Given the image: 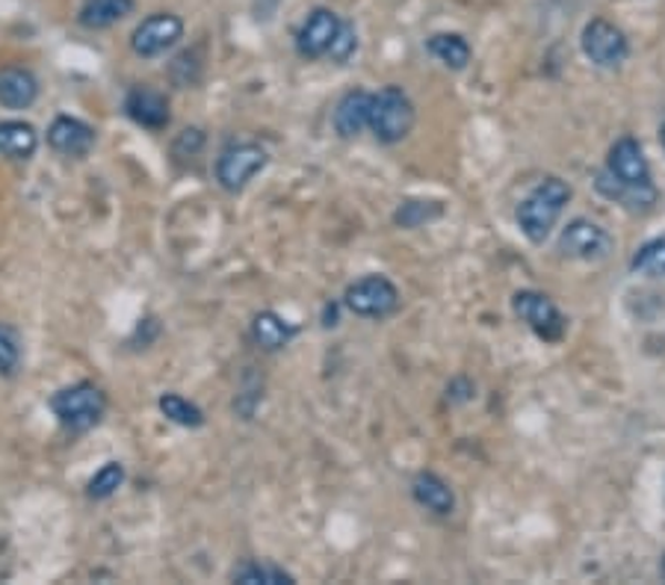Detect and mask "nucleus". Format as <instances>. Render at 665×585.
Returning a JSON list of instances; mask_svg holds the SVG:
<instances>
[{
  "label": "nucleus",
  "instance_id": "nucleus-22",
  "mask_svg": "<svg viewBox=\"0 0 665 585\" xmlns=\"http://www.w3.org/2000/svg\"><path fill=\"white\" fill-rule=\"evenodd\" d=\"M630 270L636 275H651V279H665V237L647 240L630 261Z\"/></svg>",
  "mask_w": 665,
  "mask_h": 585
},
{
  "label": "nucleus",
  "instance_id": "nucleus-7",
  "mask_svg": "<svg viewBox=\"0 0 665 585\" xmlns=\"http://www.w3.org/2000/svg\"><path fill=\"white\" fill-rule=\"evenodd\" d=\"M512 311L544 343H559L565 337V316L539 290H518L512 296Z\"/></svg>",
  "mask_w": 665,
  "mask_h": 585
},
{
  "label": "nucleus",
  "instance_id": "nucleus-23",
  "mask_svg": "<svg viewBox=\"0 0 665 585\" xmlns=\"http://www.w3.org/2000/svg\"><path fill=\"white\" fill-rule=\"evenodd\" d=\"M444 213V205L440 201H423V199H408L403 201L394 213V222L399 228H420L432 219H438Z\"/></svg>",
  "mask_w": 665,
  "mask_h": 585
},
{
  "label": "nucleus",
  "instance_id": "nucleus-1",
  "mask_svg": "<svg viewBox=\"0 0 665 585\" xmlns=\"http://www.w3.org/2000/svg\"><path fill=\"white\" fill-rule=\"evenodd\" d=\"M594 187L610 201H619L630 210H647L656 201V187L651 180V166L642 145L633 136H621L610 148L606 169L594 178Z\"/></svg>",
  "mask_w": 665,
  "mask_h": 585
},
{
  "label": "nucleus",
  "instance_id": "nucleus-20",
  "mask_svg": "<svg viewBox=\"0 0 665 585\" xmlns=\"http://www.w3.org/2000/svg\"><path fill=\"white\" fill-rule=\"evenodd\" d=\"M426 48H429V54L435 56V60H440V63L447 65V69H453V72L468 69L470 45L468 39L459 36V33H435V36H429Z\"/></svg>",
  "mask_w": 665,
  "mask_h": 585
},
{
  "label": "nucleus",
  "instance_id": "nucleus-10",
  "mask_svg": "<svg viewBox=\"0 0 665 585\" xmlns=\"http://www.w3.org/2000/svg\"><path fill=\"white\" fill-rule=\"evenodd\" d=\"M184 36V21L172 12H154L148 19L134 30L131 36V48H134L139 56H160L166 54L169 48L178 45V39Z\"/></svg>",
  "mask_w": 665,
  "mask_h": 585
},
{
  "label": "nucleus",
  "instance_id": "nucleus-21",
  "mask_svg": "<svg viewBox=\"0 0 665 585\" xmlns=\"http://www.w3.org/2000/svg\"><path fill=\"white\" fill-rule=\"evenodd\" d=\"M157 406H160L166 420L184 426V429H198V426L205 424V411H201L196 403H189V399L180 397V394H163Z\"/></svg>",
  "mask_w": 665,
  "mask_h": 585
},
{
  "label": "nucleus",
  "instance_id": "nucleus-2",
  "mask_svg": "<svg viewBox=\"0 0 665 585\" xmlns=\"http://www.w3.org/2000/svg\"><path fill=\"white\" fill-rule=\"evenodd\" d=\"M571 201V187L565 180L550 175L530 189V196L518 205V228L532 246H541L550 237L562 210Z\"/></svg>",
  "mask_w": 665,
  "mask_h": 585
},
{
  "label": "nucleus",
  "instance_id": "nucleus-6",
  "mask_svg": "<svg viewBox=\"0 0 665 585\" xmlns=\"http://www.w3.org/2000/svg\"><path fill=\"white\" fill-rule=\"evenodd\" d=\"M559 254L568 261H583V263H601L606 261L615 249V240L603 226L592 222V219H574L562 228L557 243Z\"/></svg>",
  "mask_w": 665,
  "mask_h": 585
},
{
  "label": "nucleus",
  "instance_id": "nucleus-4",
  "mask_svg": "<svg viewBox=\"0 0 665 585\" xmlns=\"http://www.w3.org/2000/svg\"><path fill=\"white\" fill-rule=\"evenodd\" d=\"M104 408H107V399H104V394H101L95 385H90V382L65 387V390H60V394L51 397V411L60 417V424L74 429V432L92 429V426L104 417Z\"/></svg>",
  "mask_w": 665,
  "mask_h": 585
},
{
  "label": "nucleus",
  "instance_id": "nucleus-29",
  "mask_svg": "<svg viewBox=\"0 0 665 585\" xmlns=\"http://www.w3.org/2000/svg\"><path fill=\"white\" fill-rule=\"evenodd\" d=\"M659 571H663V579H665V556H663V567H659Z\"/></svg>",
  "mask_w": 665,
  "mask_h": 585
},
{
  "label": "nucleus",
  "instance_id": "nucleus-18",
  "mask_svg": "<svg viewBox=\"0 0 665 585\" xmlns=\"http://www.w3.org/2000/svg\"><path fill=\"white\" fill-rule=\"evenodd\" d=\"M37 148V127L28 122H0V154H7L12 160H30Z\"/></svg>",
  "mask_w": 665,
  "mask_h": 585
},
{
  "label": "nucleus",
  "instance_id": "nucleus-17",
  "mask_svg": "<svg viewBox=\"0 0 665 585\" xmlns=\"http://www.w3.org/2000/svg\"><path fill=\"white\" fill-rule=\"evenodd\" d=\"M297 334V325H290L288 320L276 314V311H261V314L252 320V337L263 352L284 349Z\"/></svg>",
  "mask_w": 665,
  "mask_h": 585
},
{
  "label": "nucleus",
  "instance_id": "nucleus-26",
  "mask_svg": "<svg viewBox=\"0 0 665 585\" xmlns=\"http://www.w3.org/2000/svg\"><path fill=\"white\" fill-rule=\"evenodd\" d=\"M355 51H359V33H355V28H352L350 21H341V30H337V36L332 39L329 56H332L337 65H343L350 63Z\"/></svg>",
  "mask_w": 665,
  "mask_h": 585
},
{
  "label": "nucleus",
  "instance_id": "nucleus-12",
  "mask_svg": "<svg viewBox=\"0 0 665 585\" xmlns=\"http://www.w3.org/2000/svg\"><path fill=\"white\" fill-rule=\"evenodd\" d=\"M48 143L54 152L69 154V157H86L95 145V130L81 118L60 116L48 127Z\"/></svg>",
  "mask_w": 665,
  "mask_h": 585
},
{
  "label": "nucleus",
  "instance_id": "nucleus-9",
  "mask_svg": "<svg viewBox=\"0 0 665 585\" xmlns=\"http://www.w3.org/2000/svg\"><path fill=\"white\" fill-rule=\"evenodd\" d=\"M580 45L598 69H619L630 56L627 36L606 19L589 21L583 28V36H580Z\"/></svg>",
  "mask_w": 665,
  "mask_h": 585
},
{
  "label": "nucleus",
  "instance_id": "nucleus-15",
  "mask_svg": "<svg viewBox=\"0 0 665 585\" xmlns=\"http://www.w3.org/2000/svg\"><path fill=\"white\" fill-rule=\"evenodd\" d=\"M370 116V92L364 90H352L346 92L337 107H334V130L343 136V139H352L359 136L364 127H367Z\"/></svg>",
  "mask_w": 665,
  "mask_h": 585
},
{
  "label": "nucleus",
  "instance_id": "nucleus-3",
  "mask_svg": "<svg viewBox=\"0 0 665 585\" xmlns=\"http://www.w3.org/2000/svg\"><path fill=\"white\" fill-rule=\"evenodd\" d=\"M367 127L378 143H403L414 127V104L408 92L403 86H382L378 92H370Z\"/></svg>",
  "mask_w": 665,
  "mask_h": 585
},
{
  "label": "nucleus",
  "instance_id": "nucleus-24",
  "mask_svg": "<svg viewBox=\"0 0 665 585\" xmlns=\"http://www.w3.org/2000/svg\"><path fill=\"white\" fill-rule=\"evenodd\" d=\"M235 583H243V585H293L297 579L288 574V571H281V567L276 565H258V562H249V565H243L240 571H235Z\"/></svg>",
  "mask_w": 665,
  "mask_h": 585
},
{
  "label": "nucleus",
  "instance_id": "nucleus-5",
  "mask_svg": "<svg viewBox=\"0 0 665 585\" xmlns=\"http://www.w3.org/2000/svg\"><path fill=\"white\" fill-rule=\"evenodd\" d=\"M343 307L364 320H385L399 307V290L385 275H364L346 288Z\"/></svg>",
  "mask_w": 665,
  "mask_h": 585
},
{
  "label": "nucleus",
  "instance_id": "nucleus-11",
  "mask_svg": "<svg viewBox=\"0 0 665 585\" xmlns=\"http://www.w3.org/2000/svg\"><path fill=\"white\" fill-rule=\"evenodd\" d=\"M337 30H341V19H337V12H332V10L311 12V15L305 19V24H302L297 33L299 56H305V60H316V56L329 54V48H332V39L337 36Z\"/></svg>",
  "mask_w": 665,
  "mask_h": 585
},
{
  "label": "nucleus",
  "instance_id": "nucleus-8",
  "mask_svg": "<svg viewBox=\"0 0 665 585\" xmlns=\"http://www.w3.org/2000/svg\"><path fill=\"white\" fill-rule=\"evenodd\" d=\"M267 163H270V154L263 152L261 145H228L226 152L219 154V160H216V180L228 192H240Z\"/></svg>",
  "mask_w": 665,
  "mask_h": 585
},
{
  "label": "nucleus",
  "instance_id": "nucleus-13",
  "mask_svg": "<svg viewBox=\"0 0 665 585\" xmlns=\"http://www.w3.org/2000/svg\"><path fill=\"white\" fill-rule=\"evenodd\" d=\"M125 109L136 125L148 127V130H163L169 125V101L148 86H136V90L127 92Z\"/></svg>",
  "mask_w": 665,
  "mask_h": 585
},
{
  "label": "nucleus",
  "instance_id": "nucleus-25",
  "mask_svg": "<svg viewBox=\"0 0 665 585\" xmlns=\"http://www.w3.org/2000/svg\"><path fill=\"white\" fill-rule=\"evenodd\" d=\"M122 485H125V468H122L118 461H110V464H104V468L90 479V491H86V494H90L92 500H107V497L116 494Z\"/></svg>",
  "mask_w": 665,
  "mask_h": 585
},
{
  "label": "nucleus",
  "instance_id": "nucleus-27",
  "mask_svg": "<svg viewBox=\"0 0 665 585\" xmlns=\"http://www.w3.org/2000/svg\"><path fill=\"white\" fill-rule=\"evenodd\" d=\"M21 349H19V334L10 325H0V373L12 376L19 367Z\"/></svg>",
  "mask_w": 665,
  "mask_h": 585
},
{
  "label": "nucleus",
  "instance_id": "nucleus-14",
  "mask_svg": "<svg viewBox=\"0 0 665 585\" xmlns=\"http://www.w3.org/2000/svg\"><path fill=\"white\" fill-rule=\"evenodd\" d=\"M412 494L417 500V505L429 509L438 518H450L456 512V494H453V488L438 473H429V470L417 473L412 482Z\"/></svg>",
  "mask_w": 665,
  "mask_h": 585
},
{
  "label": "nucleus",
  "instance_id": "nucleus-19",
  "mask_svg": "<svg viewBox=\"0 0 665 585\" xmlns=\"http://www.w3.org/2000/svg\"><path fill=\"white\" fill-rule=\"evenodd\" d=\"M134 0H86L81 10V24L90 30L113 28L116 21L131 15Z\"/></svg>",
  "mask_w": 665,
  "mask_h": 585
},
{
  "label": "nucleus",
  "instance_id": "nucleus-28",
  "mask_svg": "<svg viewBox=\"0 0 665 585\" xmlns=\"http://www.w3.org/2000/svg\"><path fill=\"white\" fill-rule=\"evenodd\" d=\"M659 143H663V152H665V122H663V127H659Z\"/></svg>",
  "mask_w": 665,
  "mask_h": 585
},
{
  "label": "nucleus",
  "instance_id": "nucleus-16",
  "mask_svg": "<svg viewBox=\"0 0 665 585\" xmlns=\"http://www.w3.org/2000/svg\"><path fill=\"white\" fill-rule=\"evenodd\" d=\"M39 98V81L28 69L0 72V104L10 109H28Z\"/></svg>",
  "mask_w": 665,
  "mask_h": 585
}]
</instances>
